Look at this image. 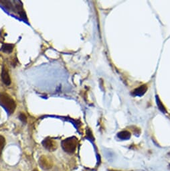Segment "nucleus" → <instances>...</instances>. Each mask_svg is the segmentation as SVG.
Wrapping results in <instances>:
<instances>
[{
	"mask_svg": "<svg viewBox=\"0 0 170 171\" xmlns=\"http://www.w3.org/2000/svg\"><path fill=\"white\" fill-rule=\"evenodd\" d=\"M0 105L10 115L14 113L15 108H16V103L14 99L6 92L0 93Z\"/></svg>",
	"mask_w": 170,
	"mask_h": 171,
	"instance_id": "f257e3e1",
	"label": "nucleus"
},
{
	"mask_svg": "<svg viewBox=\"0 0 170 171\" xmlns=\"http://www.w3.org/2000/svg\"><path fill=\"white\" fill-rule=\"evenodd\" d=\"M78 144V140L75 137H70L64 139L62 141V148L65 152L69 154L74 153L76 149H77Z\"/></svg>",
	"mask_w": 170,
	"mask_h": 171,
	"instance_id": "f03ea898",
	"label": "nucleus"
},
{
	"mask_svg": "<svg viewBox=\"0 0 170 171\" xmlns=\"http://www.w3.org/2000/svg\"><path fill=\"white\" fill-rule=\"evenodd\" d=\"M42 146L48 151H54L57 148V143L53 139L46 138L42 142Z\"/></svg>",
	"mask_w": 170,
	"mask_h": 171,
	"instance_id": "7ed1b4c3",
	"label": "nucleus"
},
{
	"mask_svg": "<svg viewBox=\"0 0 170 171\" xmlns=\"http://www.w3.org/2000/svg\"><path fill=\"white\" fill-rule=\"evenodd\" d=\"M39 164L40 167L44 170H48L52 167V160L49 159L48 157L46 156H42L39 159Z\"/></svg>",
	"mask_w": 170,
	"mask_h": 171,
	"instance_id": "20e7f679",
	"label": "nucleus"
},
{
	"mask_svg": "<svg viewBox=\"0 0 170 171\" xmlns=\"http://www.w3.org/2000/svg\"><path fill=\"white\" fill-rule=\"evenodd\" d=\"M1 79L2 81H3L4 83L7 85V86H9V85H11V78H10L9 74V71L6 67L4 66L3 69H2L1 71Z\"/></svg>",
	"mask_w": 170,
	"mask_h": 171,
	"instance_id": "39448f33",
	"label": "nucleus"
},
{
	"mask_svg": "<svg viewBox=\"0 0 170 171\" xmlns=\"http://www.w3.org/2000/svg\"><path fill=\"white\" fill-rule=\"evenodd\" d=\"M14 46L11 44H5L1 48V50L5 53H11L13 49H14Z\"/></svg>",
	"mask_w": 170,
	"mask_h": 171,
	"instance_id": "423d86ee",
	"label": "nucleus"
},
{
	"mask_svg": "<svg viewBox=\"0 0 170 171\" xmlns=\"http://www.w3.org/2000/svg\"><path fill=\"white\" fill-rule=\"evenodd\" d=\"M117 136L121 140H128L131 138V134L127 131H123L119 132Z\"/></svg>",
	"mask_w": 170,
	"mask_h": 171,
	"instance_id": "0eeeda50",
	"label": "nucleus"
},
{
	"mask_svg": "<svg viewBox=\"0 0 170 171\" xmlns=\"http://www.w3.org/2000/svg\"><path fill=\"white\" fill-rule=\"evenodd\" d=\"M146 90H147V87L141 86L135 91L134 94L136 95H143V93H145Z\"/></svg>",
	"mask_w": 170,
	"mask_h": 171,
	"instance_id": "6e6552de",
	"label": "nucleus"
},
{
	"mask_svg": "<svg viewBox=\"0 0 170 171\" xmlns=\"http://www.w3.org/2000/svg\"><path fill=\"white\" fill-rule=\"evenodd\" d=\"M5 145H6V139L3 136L0 135V158L1 156L2 152L4 148Z\"/></svg>",
	"mask_w": 170,
	"mask_h": 171,
	"instance_id": "1a4fd4ad",
	"label": "nucleus"
},
{
	"mask_svg": "<svg viewBox=\"0 0 170 171\" xmlns=\"http://www.w3.org/2000/svg\"><path fill=\"white\" fill-rule=\"evenodd\" d=\"M19 118L23 124H26V122H27V117H26L25 113H21L19 115Z\"/></svg>",
	"mask_w": 170,
	"mask_h": 171,
	"instance_id": "9d476101",
	"label": "nucleus"
},
{
	"mask_svg": "<svg viewBox=\"0 0 170 171\" xmlns=\"http://www.w3.org/2000/svg\"><path fill=\"white\" fill-rule=\"evenodd\" d=\"M32 171H38V169H34Z\"/></svg>",
	"mask_w": 170,
	"mask_h": 171,
	"instance_id": "9b49d317",
	"label": "nucleus"
}]
</instances>
